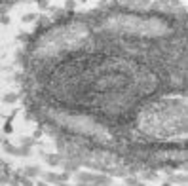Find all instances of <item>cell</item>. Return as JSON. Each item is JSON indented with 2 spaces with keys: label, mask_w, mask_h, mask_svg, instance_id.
<instances>
[{
  "label": "cell",
  "mask_w": 188,
  "mask_h": 186,
  "mask_svg": "<svg viewBox=\"0 0 188 186\" xmlns=\"http://www.w3.org/2000/svg\"><path fill=\"white\" fill-rule=\"evenodd\" d=\"M25 105L63 148L127 171L186 158L184 61L78 55L30 65Z\"/></svg>",
  "instance_id": "1"
}]
</instances>
